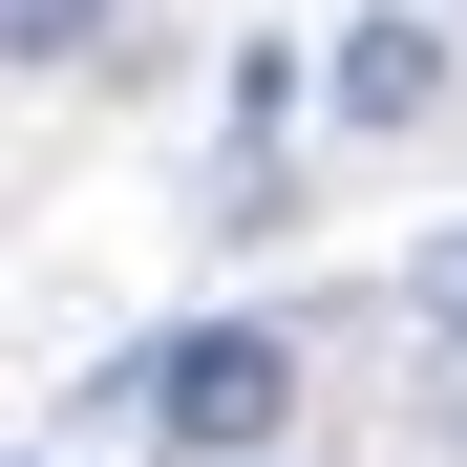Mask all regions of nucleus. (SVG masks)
<instances>
[{"label":"nucleus","instance_id":"f257e3e1","mask_svg":"<svg viewBox=\"0 0 467 467\" xmlns=\"http://www.w3.org/2000/svg\"><path fill=\"white\" fill-rule=\"evenodd\" d=\"M276 404H297V340H276V319H192V340H149V425H171L192 467H276Z\"/></svg>","mask_w":467,"mask_h":467},{"label":"nucleus","instance_id":"7ed1b4c3","mask_svg":"<svg viewBox=\"0 0 467 467\" xmlns=\"http://www.w3.org/2000/svg\"><path fill=\"white\" fill-rule=\"evenodd\" d=\"M107 22H128V0H0V43H22V64H107Z\"/></svg>","mask_w":467,"mask_h":467},{"label":"nucleus","instance_id":"f03ea898","mask_svg":"<svg viewBox=\"0 0 467 467\" xmlns=\"http://www.w3.org/2000/svg\"><path fill=\"white\" fill-rule=\"evenodd\" d=\"M340 107H361V128H425V107H446V43H425V22H340Z\"/></svg>","mask_w":467,"mask_h":467},{"label":"nucleus","instance_id":"20e7f679","mask_svg":"<svg viewBox=\"0 0 467 467\" xmlns=\"http://www.w3.org/2000/svg\"><path fill=\"white\" fill-rule=\"evenodd\" d=\"M425 340L467 361V234H446V255H425Z\"/></svg>","mask_w":467,"mask_h":467}]
</instances>
